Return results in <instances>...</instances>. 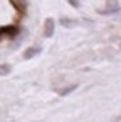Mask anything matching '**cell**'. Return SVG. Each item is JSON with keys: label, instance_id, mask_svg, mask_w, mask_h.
<instances>
[{"label": "cell", "instance_id": "6da1fadb", "mask_svg": "<svg viewBox=\"0 0 121 122\" xmlns=\"http://www.w3.org/2000/svg\"><path fill=\"white\" fill-rule=\"evenodd\" d=\"M57 30V23L53 18H46L43 21V38H52Z\"/></svg>", "mask_w": 121, "mask_h": 122}, {"label": "cell", "instance_id": "7a4b0ae2", "mask_svg": "<svg viewBox=\"0 0 121 122\" xmlns=\"http://www.w3.org/2000/svg\"><path fill=\"white\" fill-rule=\"evenodd\" d=\"M120 3H118V0H106V7L103 8V10H98L100 13L103 15H109V13H118L120 12Z\"/></svg>", "mask_w": 121, "mask_h": 122}, {"label": "cell", "instance_id": "3957f363", "mask_svg": "<svg viewBox=\"0 0 121 122\" xmlns=\"http://www.w3.org/2000/svg\"><path fill=\"white\" fill-rule=\"evenodd\" d=\"M41 53V48L40 46H30L23 51V60H30V58H35L37 55Z\"/></svg>", "mask_w": 121, "mask_h": 122}, {"label": "cell", "instance_id": "277c9868", "mask_svg": "<svg viewBox=\"0 0 121 122\" xmlns=\"http://www.w3.org/2000/svg\"><path fill=\"white\" fill-rule=\"evenodd\" d=\"M76 87H78V84H68V86H65V87H61V89H57V94L61 96V97H65V96L71 94L73 91H76Z\"/></svg>", "mask_w": 121, "mask_h": 122}, {"label": "cell", "instance_id": "5b68a950", "mask_svg": "<svg viewBox=\"0 0 121 122\" xmlns=\"http://www.w3.org/2000/svg\"><path fill=\"white\" fill-rule=\"evenodd\" d=\"M60 25L63 26V28H75V26H78V21L73 20V18L61 17V18H60Z\"/></svg>", "mask_w": 121, "mask_h": 122}, {"label": "cell", "instance_id": "8992f818", "mask_svg": "<svg viewBox=\"0 0 121 122\" xmlns=\"http://www.w3.org/2000/svg\"><path fill=\"white\" fill-rule=\"evenodd\" d=\"M12 73V66L8 63H0V76H8Z\"/></svg>", "mask_w": 121, "mask_h": 122}, {"label": "cell", "instance_id": "52a82bcc", "mask_svg": "<svg viewBox=\"0 0 121 122\" xmlns=\"http://www.w3.org/2000/svg\"><path fill=\"white\" fill-rule=\"evenodd\" d=\"M18 10H20L22 13H25V10H27V0H10Z\"/></svg>", "mask_w": 121, "mask_h": 122}, {"label": "cell", "instance_id": "ba28073f", "mask_svg": "<svg viewBox=\"0 0 121 122\" xmlns=\"http://www.w3.org/2000/svg\"><path fill=\"white\" fill-rule=\"evenodd\" d=\"M68 3H70L73 8H78V7H80V2H78V0H68Z\"/></svg>", "mask_w": 121, "mask_h": 122}]
</instances>
